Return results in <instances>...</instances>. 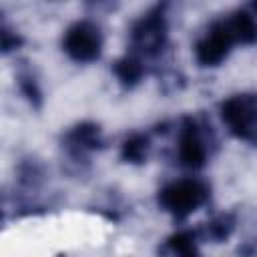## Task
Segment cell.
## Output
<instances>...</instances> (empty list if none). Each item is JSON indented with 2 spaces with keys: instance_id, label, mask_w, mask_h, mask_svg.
<instances>
[{
  "instance_id": "cell-1",
  "label": "cell",
  "mask_w": 257,
  "mask_h": 257,
  "mask_svg": "<svg viewBox=\"0 0 257 257\" xmlns=\"http://www.w3.org/2000/svg\"><path fill=\"white\" fill-rule=\"evenodd\" d=\"M169 4H155L145 10L128 30L131 52L139 58L157 60L169 48Z\"/></svg>"
},
{
  "instance_id": "cell-2",
  "label": "cell",
  "mask_w": 257,
  "mask_h": 257,
  "mask_svg": "<svg viewBox=\"0 0 257 257\" xmlns=\"http://www.w3.org/2000/svg\"><path fill=\"white\" fill-rule=\"evenodd\" d=\"M213 133L203 116L185 114L177 122V147L175 157L183 169L199 171L207 165L213 151Z\"/></svg>"
},
{
  "instance_id": "cell-3",
  "label": "cell",
  "mask_w": 257,
  "mask_h": 257,
  "mask_svg": "<svg viewBox=\"0 0 257 257\" xmlns=\"http://www.w3.org/2000/svg\"><path fill=\"white\" fill-rule=\"evenodd\" d=\"M211 201V185L199 177H185L163 185L157 193L159 207L175 221H185Z\"/></svg>"
},
{
  "instance_id": "cell-4",
  "label": "cell",
  "mask_w": 257,
  "mask_h": 257,
  "mask_svg": "<svg viewBox=\"0 0 257 257\" xmlns=\"http://www.w3.org/2000/svg\"><path fill=\"white\" fill-rule=\"evenodd\" d=\"M104 145V133L94 120L74 122L60 135V149L66 167L74 173H84L90 167V155L102 151Z\"/></svg>"
},
{
  "instance_id": "cell-5",
  "label": "cell",
  "mask_w": 257,
  "mask_h": 257,
  "mask_svg": "<svg viewBox=\"0 0 257 257\" xmlns=\"http://www.w3.org/2000/svg\"><path fill=\"white\" fill-rule=\"evenodd\" d=\"M219 114L235 139L257 147V92H237L223 98Z\"/></svg>"
},
{
  "instance_id": "cell-6",
  "label": "cell",
  "mask_w": 257,
  "mask_h": 257,
  "mask_svg": "<svg viewBox=\"0 0 257 257\" xmlns=\"http://www.w3.org/2000/svg\"><path fill=\"white\" fill-rule=\"evenodd\" d=\"M62 52L78 64L96 62L104 48V36L96 22L88 18L74 20L62 34Z\"/></svg>"
},
{
  "instance_id": "cell-7",
  "label": "cell",
  "mask_w": 257,
  "mask_h": 257,
  "mask_svg": "<svg viewBox=\"0 0 257 257\" xmlns=\"http://www.w3.org/2000/svg\"><path fill=\"white\" fill-rule=\"evenodd\" d=\"M235 44L237 42L229 30L225 18L221 16V18L213 20L207 26V30L197 38V42L193 46V54H195V60L199 66L215 68L229 58Z\"/></svg>"
},
{
  "instance_id": "cell-8",
  "label": "cell",
  "mask_w": 257,
  "mask_h": 257,
  "mask_svg": "<svg viewBox=\"0 0 257 257\" xmlns=\"http://www.w3.org/2000/svg\"><path fill=\"white\" fill-rule=\"evenodd\" d=\"M237 229V215L231 211H223L213 215L209 221L201 223L195 231L199 241H207V243H225L231 239V235Z\"/></svg>"
},
{
  "instance_id": "cell-9",
  "label": "cell",
  "mask_w": 257,
  "mask_h": 257,
  "mask_svg": "<svg viewBox=\"0 0 257 257\" xmlns=\"http://www.w3.org/2000/svg\"><path fill=\"white\" fill-rule=\"evenodd\" d=\"M44 181H46V167H44L38 159L28 157V159H22V161L18 163V169H16V183H18L22 195H24V199H22L20 205H18V209L28 201V195H30V193L34 195L36 191L42 189Z\"/></svg>"
},
{
  "instance_id": "cell-10",
  "label": "cell",
  "mask_w": 257,
  "mask_h": 257,
  "mask_svg": "<svg viewBox=\"0 0 257 257\" xmlns=\"http://www.w3.org/2000/svg\"><path fill=\"white\" fill-rule=\"evenodd\" d=\"M110 70H112L116 82L122 88L131 90V88H135V86H139L143 82V78H145L149 68H147V62L143 58H139L133 52H126V54H122L120 58H116L112 62Z\"/></svg>"
},
{
  "instance_id": "cell-11",
  "label": "cell",
  "mask_w": 257,
  "mask_h": 257,
  "mask_svg": "<svg viewBox=\"0 0 257 257\" xmlns=\"http://www.w3.org/2000/svg\"><path fill=\"white\" fill-rule=\"evenodd\" d=\"M235 42L243 46H253L257 44V16L247 10V8H237L223 16Z\"/></svg>"
},
{
  "instance_id": "cell-12",
  "label": "cell",
  "mask_w": 257,
  "mask_h": 257,
  "mask_svg": "<svg viewBox=\"0 0 257 257\" xmlns=\"http://www.w3.org/2000/svg\"><path fill=\"white\" fill-rule=\"evenodd\" d=\"M16 86H18V92L22 94V98L34 110H40L42 108V104H44V92H42V86H40V80H38L34 68L26 60H22L16 66Z\"/></svg>"
},
{
  "instance_id": "cell-13",
  "label": "cell",
  "mask_w": 257,
  "mask_h": 257,
  "mask_svg": "<svg viewBox=\"0 0 257 257\" xmlns=\"http://www.w3.org/2000/svg\"><path fill=\"white\" fill-rule=\"evenodd\" d=\"M159 253L163 257H195L199 255V237L195 229H183L173 235H169L161 247Z\"/></svg>"
},
{
  "instance_id": "cell-14",
  "label": "cell",
  "mask_w": 257,
  "mask_h": 257,
  "mask_svg": "<svg viewBox=\"0 0 257 257\" xmlns=\"http://www.w3.org/2000/svg\"><path fill=\"white\" fill-rule=\"evenodd\" d=\"M149 153H151V137L147 133L135 131L122 139L118 157L126 165H145Z\"/></svg>"
},
{
  "instance_id": "cell-15",
  "label": "cell",
  "mask_w": 257,
  "mask_h": 257,
  "mask_svg": "<svg viewBox=\"0 0 257 257\" xmlns=\"http://www.w3.org/2000/svg\"><path fill=\"white\" fill-rule=\"evenodd\" d=\"M22 44H24V36L16 28H12L6 18H2V24H0V48H2V54L16 52Z\"/></svg>"
},
{
  "instance_id": "cell-16",
  "label": "cell",
  "mask_w": 257,
  "mask_h": 257,
  "mask_svg": "<svg viewBox=\"0 0 257 257\" xmlns=\"http://www.w3.org/2000/svg\"><path fill=\"white\" fill-rule=\"evenodd\" d=\"M249 10H251V12H253V14H257V2H253V4H251V6H249Z\"/></svg>"
},
{
  "instance_id": "cell-17",
  "label": "cell",
  "mask_w": 257,
  "mask_h": 257,
  "mask_svg": "<svg viewBox=\"0 0 257 257\" xmlns=\"http://www.w3.org/2000/svg\"><path fill=\"white\" fill-rule=\"evenodd\" d=\"M195 257H201V253H199V255H195Z\"/></svg>"
}]
</instances>
